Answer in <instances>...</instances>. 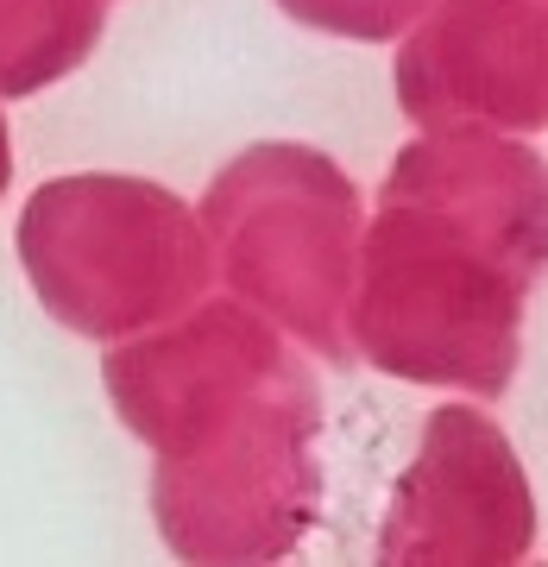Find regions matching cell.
Listing matches in <instances>:
<instances>
[{
  "label": "cell",
  "instance_id": "1",
  "mask_svg": "<svg viewBox=\"0 0 548 567\" xmlns=\"http://www.w3.org/2000/svg\"><path fill=\"white\" fill-rule=\"evenodd\" d=\"M548 278V164L492 126H428L379 189L347 347L410 385L505 398L524 303Z\"/></svg>",
  "mask_w": 548,
  "mask_h": 567
},
{
  "label": "cell",
  "instance_id": "7",
  "mask_svg": "<svg viewBox=\"0 0 548 567\" xmlns=\"http://www.w3.org/2000/svg\"><path fill=\"white\" fill-rule=\"evenodd\" d=\"M102 0H0V95H39L102 39Z\"/></svg>",
  "mask_w": 548,
  "mask_h": 567
},
{
  "label": "cell",
  "instance_id": "3",
  "mask_svg": "<svg viewBox=\"0 0 548 567\" xmlns=\"http://www.w3.org/2000/svg\"><path fill=\"white\" fill-rule=\"evenodd\" d=\"M20 265L39 303L89 341L170 322L203 303L215 278L203 221L145 177L39 183L20 215Z\"/></svg>",
  "mask_w": 548,
  "mask_h": 567
},
{
  "label": "cell",
  "instance_id": "8",
  "mask_svg": "<svg viewBox=\"0 0 548 567\" xmlns=\"http://www.w3.org/2000/svg\"><path fill=\"white\" fill-rule=\"evenodd\" d=\"M278 7H285L290 20L316 25V32L379 44V39H404L435 0H278Z\"/></svg>",
  "mask_w": 548,
  "mask_h": 567
},
{
  "label": "cell",
  "instance_id": "2",
  "mask_svg": "<svg viewBox=\"0 0 548 567\" xmlns=\"http://www.w3.org/2000/svg\"><path fill=\"white\" fill-rule=\"evenodd\" d=\"M121 423L158 454L152 517L183 561H278L322 505L309 365L259 309L196 303L102 360Z\"/></svg>",
  "mask_w": 548,
  "mask_h": 567
},
{
  "label": "cell",
  "instance_id": "9",
  "mask_svg": "<svg viewBox=\"0 0 548 567\" xmlns=\"http://www.w3.org/2000/svg\"><path fill=\"white\" fill-rule=\"evenodd\" d=\"M7 183H13V140H7V121H0V196H7Z\"/></svg>",
  "mask_w": 548,
  "mask_h": 567
},
{
  "label": "cell",
  "instance_id": "6",
  "mask_svg": "<svg viewBox=\"0 0 548 567\" xmlns=\"http://www.w3.org/2000/svg\"><path fill=\"white\" fill-rule=\"evenodd\" d=\"M397 107L416 126H548V7L435 0L397 51Z\"/></svg>",
  "mask_w": 548,
  "mask_h": 567
},
{
  "label": "cell",
  "instance_id": "4",
  "mask_svg": "<svg viewBox=\"0 0 548 567\" xmlns=\"http://www.w3.org/2000/svg\"><path fill=\"white\" fill-rule=\"evenodd\" d=\"M360 189L328 152L252 145L208 183L203 234L234 297L322 360H353L347 297L360 265Z\"/></svg>",
  "mask_w": 548,
  "mask_h": 567
},
{
  "label": "cell",
  "instance_id": "5",
  "mask_svg": "<svg viewBox=\"0 0 548 567\" xmlns=\"http://www.w3.org/2000/svg\"><path fill=\"white\" fill-rule=\"evenodd\" d=\"M536 498L517 447L486 410L442 404L391 492L379 561H524Z\"/></svg>",
  "mask_w": 548,
  "mask_h": 567
}]
</instances>
